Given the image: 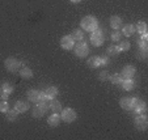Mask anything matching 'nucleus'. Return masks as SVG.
Masks as SVG:
<instances>
[{
    "label": "nucleus",
    "mask_w": 148,
    "mask_h": 140,
    "mask_svg": "<svg viewBox=\"0 0 148 140\" xmlns=\"http://www.w3.org/2000/svg\"><path fill=\"white\" fill-rule=\"evenodd\" d=\"M80 26H81V29L85 31H93L98 28V21H97V18L93 16H85L80 21Z\"/></svg>",
    "instance_id": "1"
},
{
    "label": "nucleus",
    "mask_w": 148,
    "mask_h": 140,
    "mask_svg": "<svg viewBox=\"0 0 148 140\" xmlns=\"http://www.w3.org/2000/svg\"><path fill=\"white\" fill-rule=\"evenodd\" d=\"M90 42L96 46V47H100L102 46V43L105 42V34H103V30L102 29H96V30L92 31L90 34Z\"/></svg>",
    "instance_id": "2"
},
{
    "label": "nucleus",
    "mask_w": 148,
    "mask_h": 140,
    "mask_svg": "<svg viewBox=\"0 0 148 140\" xmlns=\"http://www.w3.org/2000/svg\"><path fill=\"white\" fill-rule=\"evenodd\" d=\"M76 118H77L76 111L73 109H71V107H66V109H63L60 111V119L64 121L66 123H72Z\"/></svg>",
    "instance_id": "3"
},
{
    "label": "nucleus",
    "mask_w": 148,
    "mask_h": 140,
    "mask_svg": "<svg viewBox=\"0 0 148 140\" xmlns=\"http://www.w3.org/2000/svg\"><path fill=\"white\" fill-rule=\"evenodd\" d=\"M4 67H5V70L9 71V72H17V71H20V68H21V63L14 58H8V59H5V62H4Z\"/></svg>",
    "instance_id": "4"
},
{
    "label": "nucleus",
    "mask_w": 148,
    "mask_h": 140,
    "mask_svg": "<svg viewBox=\"0 0 148 140\" xmlns=\"http://www.w3.org/2000/svg\"><path fill=\"white\" fill-rule=\"evenodd\" d=\"M49 105H50V102H49V104H39L38 102V104L33 107V110H32V115H33L34 118L43 117V115L46 114V111L49 110Z\"/></svg>",
    "instance_id": "5"
},
{
    "label": "nucleus",
    "mask_w": 148,
    "mask_h": 140,
    "mask_svg": "<svg viewBox=\"0 0 148 140\" xmlns=\"http://www.w3.org/2000/svg\"><path fill=\"white\" fill-rule=\"evenodd\" d=\"M88 53H89V47H88V45L85 42H83V41H80V42L75 46V55L79 56V58H85V56L88 55Z\"/></svg>",
    "instance_id": "6"
},
{
    "label": "nucleus",
    "mask_w": 148,
    "mask_h": 140,
    "mask_svg": "<svg viewBox=\"0 0 148 140\" xmlns=\"http://www.w3.org/2000/svg\"><path fill=\"white\" fill-rule=\"evenodd\" d=\"M147 126H148L147 117L144 114H138V117L135 118V127L139 131H144V130H147Z\"/></svg>",
    "instance_id": "7"
},
{
    "label": "nucleus",
    "mask_w": 148,
    "mask_h": 140,
    "mask_svg": "<svg viewBox=\"0 0 148 140\" xmlns=\"http://www.w3.org/2000/svg\"><path fill=\"white\" fill-rule=\"evenodd\" d=\"M132 110H134L136 114H144L145 110H147V106H145V102L142 101V100H138V98H134V104H132Z\"/></svg>",
    "instance_id": "8"
},
{
    "label": "nucleus",
    "mask_w": 148,
    "mask_h": 140,
    "mask_svg": "<svg viewBox=\"0 0 148 140\" xmlns=\"http://www.w3.org/2000/svg\"><path fill=\"white\" fill-rule=\"evenodd\" d=\"M73 45H75V41L71 36H64L60 39V46L63 50H72Z\"/></svg>",
    "instance_id": "9"
},
{
    "label": "nucleus",
    "mask_w": 148,
    "mask_h": 140,
    "mask_svg": "<svg viewBox=\"0 0 148 140\" xmlns=\"http://www.w3.org/2000/svg\"><path fill=\"white\" fill-rule=\"evenodd\" d=\"M135 73H136V70H135L134 66H126V67H123L121 76L123 79H132L135 76Z\"/></svg>",
    "instance_id": "10"
},
{
    "label": "nucleus",
    "mask_w": 148,
    "mask_h": 140,
    "mask_svg": "<svg viewBox=\"0 0 148 140\" xmlns=\"http://www.w3.org/2000/svg\"><path fill=\"white\" fill-rule=\"evenodd\" d=\"M26 96H28V100L30 102H39V100H41V97L43 96V93H41V92H38V90H36V89H30V90H28V93H26Z\"/></svg>",
    "instance_id": "11"
},
{
    "label": "nucleus",
    "mask_w": 148,
    "mask_h": 140,
    "mask_svg": "<svg viewBox=\"0 0 148 140\" xmlns=\"http://www.w3.org/2000/svg\"><path fill=\"white\" fill-rule=\"evenodd\" d=\"M132 104H134V98L132 97H122L119 101V105L123 110H132Z\"/></svg>",
    "instance_id": "12"
},
{
    "label": "nucleus",
    "mask_w": 148,
    "mask_h": 140,
    "mask_svg": "<svg viewBox=\"0 0 148 140\" xmlns=\"http://www.w3.org/2000/svg\"><path fill=\"white\" fill-rule=\"evenodd\" d=\"M60 121H62L60 115H58V113H53V115H50V117L47 118V123H49V126H51V127H58Z\"/></svg>",
    "instance_id": "13"
},
{
    "label": "nucleus",
    "mask_w": 148,
    "mask_h": 140,
    "mask_svg": "<svg viewBox=\"0 0 148 140\" xmlns=\"http://www.w3.org/2000/svg\"><path fill=\"white\" fill-rule=\"evenodd\" d=\"M14 109L18 111V114H21V113H26L29 110V102H26V101H17L16 104H14Z\"/></svg>",
    "instance_id": "14"
},
{
    "label": "nucleus",
    "mask_w": 148,
    "mask_h": 140,
    "mask_svg": "<svg viewBox=\"0 0 148 140\" xmlns=\"http://www.w3.org/2000/svg\"><path fill=\"white\" fill-rule=\"evenodd\" d=\"M110 26L114 30H119L122 28V18L118 16H112L110 17Z\"/></svg>",
    "instance_id": "15"
},
{
    "label": "nucleus",
    "mask_w": 148,
    "mask_h": 140,
    "mask_svg": "<svg viewBox=\"0 0 148 140\" xmlns=\"http://www.w3.org/2000/svg\"><path fill=\"white\" fill-rule=\"evenodd\" d=\"M121 87H122L125 90L130 92V90H132L135 88V81L132 80V79H123V81H122V84H121Z\"/></svg>",
    "instance_id": "16"
},
{
    "label": "nucleus",
    "mask_w": 148,
    "mask_h": 140,
    "mask_svg": "<svg viewBox=\"0 0 148 140\" xmlns=\"http://www.w3.org/2000/svg\"><path fill=\"white\" fill-rule=\"evenodd\" d=\"M49 109H50L53 113H59V111H62V104L59 101H56L55 98H54V100H50Z\"/></svg>",
    "instance_id": "17"
},
{
    "label": "nucleus",
    "mask_w": 148,
    "mask_h": 140,
    "mask_svg": "<svg viewBox=\"0 0 148 140\" xmlns=\"http://www.w3.org/2000/svg\"><path fill=\"white\" fill-rule=\"evenodd\" d=\"M58 88L56 87H49L47 89L45 90V96L49 98V100H54V98L58 96Z\"/></svg>",
    "instance_id": "18"
},
{
    "label": "nucleus",
    "mask_w": 148,
    "mask_h": 140,
    "mask_svg": "<svg viewBox=\"0 0 148 140\" xmlns=\"http://www.w3.org/2000/svg\"><path fill=\"white\" fill-rule=\"evenodd\" d=\"M20 75H21V77L23 79L29 80V79L33 77V71H32L29 67H21L20 68Z\"/></svg>",
    "instance_id": "19"
},
{
    "label": "nucleus",
    "mask_w": 148,
    "mask_h": 140,
    "mask_svg": "<svg viewBox=\"0 0 148 140\" xmlns=\"http://www.w3.org/2000/svg\"><path fill=\"white\" fill-rule=\"evenodd\" d=\"M122 31L126 37H131L132 34L135 33V25H132V24H127V25H125L122 28Z\"/></svg>",
    "instance_id": "20"
},
{
    "label": "nucleus",
    "mask_w": 148,
    "mask_h": 140,
    "mask_svg": "<svg viewBox=\"0 0 148 140\" xmlns=\"http://www.w3.org/2000/svg\"><path fill=\"white\" fill-rule=\"evenodd\" d=\"M88 66H89L90 68H97L100 67V56H90L89 59H88Z\"/></svg>",
    "instance_id": "21"
},
{
    "label": "nucleus",
    "mask_w": 148,
    "mask_h": 140,
    "mask_svg": "<svg viewBox=\"0 0 148 140\" xmlns=\"http://www.w3.org/2000/svg\"><path fill=\"white\" fill-rule=\"evenodd\" d=\"M71 37L73 38V41H77V42H80V41H83L84 39V33L80 30V29H75V30L72 31V34H71Z\"/></svg>",
    "instance_id": "22"
},
{
    "label": "nucleus",
    "mask_w": 148,
    "mask_h": 140,
    "mask_svg": "<svg viewBox=\"0 0 148 140\" xmlns=\"http://www.w3.org/2000/svg\"><path fill=\"white\" fill-rule=\"evenodd\" d=\"M109 80L112 81V84H115V85H121L123 81V77L121 76V73H114L109 77Z\"/></svg>",
    "instance_id": "23"
},
{
    "label": "nucleus",
    "mask_w": 148,
    "mask_h": 140,
    "mask_svg": "<svg viewBox=\"0 0 148 140\" xmlns=\"http://www.w3.org/2000/svg\"><path fill=\"white\" fill-rule=\"evenodd\" d=\"M135 31H138L139 34H143V33H147V24L144 21H139L135 26Z\"/></svg>",
    "instance_id": "24"
},
{
    "label": "nucleus",
    "mask_w": 148,
    "mask_h": 140,
    "mask_svg": "<svg viewBox=\"0 0 148 140\" xmlns=\"http://www.w3.org/2000/svg\"><path fill=\"white\" fill-rule=\"evenodd\" d=\"M17 115H18V111H17L16 109L8 110V111H7V119H8V121H16Z\"/></svg>",
    "instance_id": "25"
},
{
    "label": "nucleus",
    "mask_w": 148,
    "mask_h": 140,
    "mask_svg": "<svg viewBox=\"0 0 148 140\" xmlns=\"http://www.w3.org/2000/svg\"><path fill=\"white\" fill-rule=\"evenodd\" d=\"M118 53H119V48H118L117 45H112L108 47V54H109V55H115V54H118Z\"/></svg>",
    "instance_id": "26"
},
{
    "label": "nucleus",
    "mask_w": 148,
    "mask_h": 140,
    "mask_svg": "<svg viewBox=\"0 0 148 140\" xmlns=\"http://www.w3.org/2000/svg\"><path fill=\"white\" fill-rule=\"evenodd\" d=\"M9 110V105L7 101H4V100H1L0 101V113H7Z\"/></svg>",
    "instance_id": "27"
},
{
    "label": "nucleus",
    "mask_w": 148,
    "mask_h": 140,
    "mask_svg": "<svg viewBox=\"0 0 148 140\" xmlns=\"http://www.w3.org/2000/svg\"><path fill=\"white\" fill-rule=\"evenodd\" d=\"M1 89H3V92L8 93V94H11V93L13 92V87H12L11 84H8V83H4L3 87H1Z\"/></svg>",
    "instance_id": "28"
},
{
    "label": "nucleus",
    "mask_w": 148,
    "mask_h": 140,
    "mask_svg": "<svg viewBox=\"0 0 148 140\" xmlns=\"http://www.w3.org/2000/svg\"><path fill=\"white\" fill-rule=\"evenodd\" d=\"M110 75L108 71H102V72H100V75H98V79H100L101 81H106V80H109Z\"/></svg>",
    "instance_id": "29"
},
{
    "label": "nucleus",
    "mask_w": 148,
    "mask_h": 140,
    "mask_svg": "<svg viewBox=\"0 0 148 140\" xmlns=\"http://www.w3.org/2000/svg\"><path fill=\"white\" fill-rule=\"evenodd\" d=\"M130 47H131V45H130L129 42H122V43H119V46H118L119 51H127V50H130Z\"/></svg>",
    "instance_id": "30"
},
{
    "label": "nucleus",
    "mask_w": 148,
    "mask_h": 140,
    "mask_svg": "<svg viewBox=\"0 0 148 140\" xmlns=\"http://www.w3.org/2000/svg\"><path fill=\"white\" fill-rule=\"evenodd\" d=\"M121 36H122V34H121L118 30L113 31V33H112V41H113V42H118V41L121 39Z\"/></svg>",
    "instance_id": "31"
},
{
    "label": "nucleus",
    "mask_w": 148,
    "mask_h": 140,
    "mask_svg": "<svg viewBox=\"0 0 148 140\" xmlns=\"http://www.w3.org/2000/svg\"><path fill=\"white\" fill-rule=\"evenodd\" d=\"M109 63V59L106 56H100V66H106Z\"/></svg>",
    "instance_id": "32"
},
{
    "label": "nucleus",
    "mask_w": 148,
    "mask_h": 140,
    "mask_svg": "<svg viewBox=\"0 0 148 140\" xmlns=\"http://www.w3.org/2000/svg\"><path fill=\"white\" fill-rule=\"evenodd\" d=\"M8 93H5V92H3L1 93V100H4V101H7V100H8Z\"/></svg>",
    "instance_id": "33"
},
{
    "label": "nucleus",
    "mask_w": 148,
    "mask_h": 140,
    "mask_svg": "<svg viewBox=\"0 0 148 140\" xmlns=\"http://www.w3.org/2000/svg\"><path fill=\"white\" fill-rule=\"evenodd\" d=\"M147 39H148L147 33H143V34H142V41H145V42H147Z\"/></svg>",
    "instance_id": "34"
},
{
    "label": "nucleus",
    "mask_w": 148,
    "mask_h": 140,
    "mask_svg": "<svg viewBox=\"0 0 148 140\" xmlns=\"http://www.w3.org/2000/svg\"><path fill=\"white\" fill-rule=\"evenodd\" d=\"M71 1H72V3H80V1H81V0H71Z\"/></svg>",
    "instance_id": "35"
},
{
    "label": "nucleus",
    "mask_w": 148,
    "mask_h": 140,
    "mask_svg": "<svg viewBox=\"0 0 148 140\" xmlns=\"http://www.w3.org/2000/svg\"><path fill=\"white\" fill-rule=\"evenodd\" d=\"M1 93H3V89H1V88H0V96H1Z\"/></svg>",
    "instance_id": "36"
}]
</instances>
